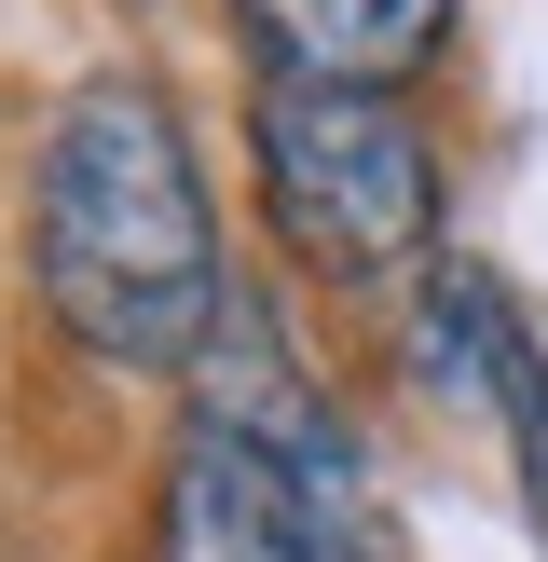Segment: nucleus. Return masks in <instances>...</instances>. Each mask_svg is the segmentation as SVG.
Returning a JSON list of instances; mask_svg holds the SVG:
<instances>
[{
	"mask_svg": "<svg viewBox=\"0 0 548 562\" xmlns=\"http://www.w3.org/2000/svg\"><path fill=\"white\" fill-rule=\"evenodd\" d=\"M164 562H384L370 453L261 302H219L164 481Z\"/></svg>",
	"mask_w": 548,
	"mask_h": 562,
	"instance_id": "obj_2",
	"label": "nucleus"
},
{
	"mask_svg": "<svg viewBox=\"0 0 548 562\" xmlns=\"http://www.w3.org/2000/svg\"><path fill=\"white\" fill-rule=\"evenodd\" d=\"M425 329H438V357H453V384L493 398V426H507V453H521V494H535V521H548V357H535V329H521V302L453 261Z\"/></svg>",
	"mask_w": 548,
	"mask_h": 562,
	"instance_id": "obj_5",
	"label": "nucleus"
},
{
	"mask_svg": "<svg viewBox=\"0 0 548 562\" xmlns=\"http://www.w3.org/2000/svg\"><path fill=\"white\" fill-rule=\"evenodd\" d=\"M27 274L42 316L82 357L124 371H192L233 302L219 274V220H206V165H192L179 110L151 82H82L42 137V192H27Z\"/></svg>",
	"mask_w": 548,
	"mask_h": 562,
	"instance_id": "obj_1",
	"label": "nucleus"
},
{
	"mask_svg": "<svg viewBox=\"0 0 548 562\" xmlns=\"http://www.w3.org/2000/svg\"><path fill=\"white\" fill-rule=\"evenodd\" d=\"M233 27L274 55V82L398 97V82L453 42V0H233Z\"/></svg>",
	"mask_w": 548,
	"mask_h": 562,
	"instance_id": "obj_4",
	"label": "nucleus"
},
{
	"mask_svg": "<svg viewBox=\"0 0 548 562\" xmlns=\"http://www.w3.org/2000/svg\"><path fill=\"white\" fill-rule=\"evenodd\" d=\"M261 192H274V234L316 274H343V289L411 274L425 234H438V151H425V124L398 97L274 82L261 97Z\"/></svg>",
	"mask_w": 548,
	"mask_h": 562,
	"instance_id": "obj_3",
	"label": "nucleus"
}]
</instances>
